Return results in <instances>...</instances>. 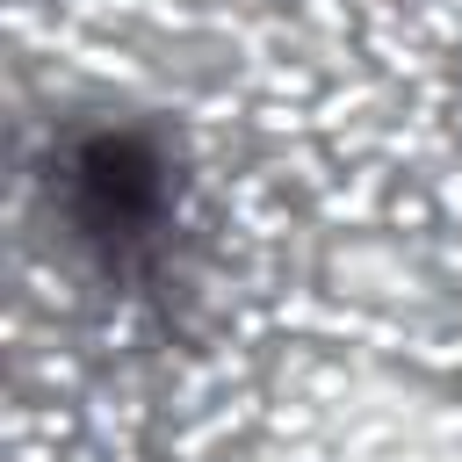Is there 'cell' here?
Returning <instances> with one entry per match:
<instances>
[{
    "mask_svg": "<svg viewBox=\"0 0 462 462\" xmlns=\"http://www.w3.org/2000/svg\"><path fill=\"white\" fill-rule=\"evenodd\" d=\"M65 202H72L87 238H108V245L144 238V224L166 202V166H159V152L144 137L101 130L65 159Z\"/></svg>",
    "mask_w": 462,
    "mask_h": 462,
    "instance_id": "obj_1",
    "label": "cell"
}]
</instances>
